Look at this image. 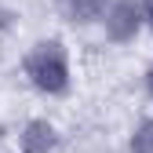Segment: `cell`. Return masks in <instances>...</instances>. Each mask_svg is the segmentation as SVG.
Here are the masks:
<instances>
[{
	"instance_id": "52a82bcc",
	"label": "cell",
	"mask_w": 153,
	"mask_h": 153,
	"mask_svg": "<svg viewBox=\"0 0 153 153\" xmlns=\"http://www.w3.org/2000/svg\"><path fill=\"white\" fill-rule=\"evenodd\" d=\"M146 88H149V99H153V66H149V73H146Z\"/></svg>"
},
{
	"instance_id": "277c9868",
	"label": "cell",
	"mask_w": 153,
	"mask_h": 153,
	"mask_svg": "<svg viewBox=\"0 0 153 153\" xmlns=\"http://www.w3.org/2000/svg\"><path fill=\"white\" fill-rule=\"evenodd\" d=\"M51 146H55V128L44 124V120H33L22 135V149L26 153H48Z\"/></svg>"
},
{
	"instance_id": "7a4b0ae2",
	"label": "cell",
	"mask_w": 153,
	"mask_h": 153,
	"mask_svg": "<svg viewBox=\"0 0 153 153\" xmlns=\"http://www.w3.org/2000/svg\"><path fill=\"white\" fill-rule=\"evenodd\" d=\"M142 22H146V15H142L139 0H109V7H106V33L113 40H131Z\"/></svg>"
},
{
	"instance_id": "5b68a950",
	"label": "cell",
	"mask_w": 153,
	"mask_h": 153,
	"mask_svg": "<svg viewBox=\"0 0 153 153\" xmlns=\"http://www.w3.org/2000/svg\"><path fill=\"white\" fill-rule=\"evenodd\" d=\"M131 153H153V117L135 128V135H131Z\"/></svg>"
},
{
	"instance_id": "6da1fadb",
	"label": "cell",
	"mask_w": 153,
	"mask_h": 153,
	"mask_svg": "<svg viewBox=\"0 0 153 153\" xmlns=\"http://www.w3.org/2000/svg\"><path fill=\"white\" fill-rule=\"evenodd\" d=\"M26 76L33 80V88H40L48 95H59L69 88V55L59 40H40L33 44V51L26 55Z\"/></svg>"
},
{
	"instance_id": "3957f363",
	"label": "cell",
	"mask_w": 153,
	"mask_h": 153,
	"mask_svg": "<svg viewBox=\"0 0 153 153\" xmlns=\"http://www.w3.org/2000/svg\"><path fill=\"white\" fill-rule=\"evenodd\" d=\"M59 7H62V15L73 26H88V22H95V18L106 15L109 0H59Z\"/></svg>"
},
{
	"instance_id": "8992f818",
	"label": "cell",
	"mask_w": 153,
	"mask_h": 153,
	"mask_svg": "<svg viewBox=\"0 0 153 153\" xmlns=\"http://www.w3.org/2000/svg\"><path fill=\"white\" fill-rule=\"evenodd\" d=\"M142 15H146V26L153 29V0H142Z\"/></svg>"
}]
</instances>
